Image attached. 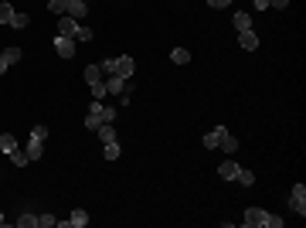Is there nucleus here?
<instances>
[{
	"label": "nucleus",
	"mask_w": 306,
	"mask_h": 228,
	"mask_svg": "<svg viewBox=\"0 0 306 228\" xmlns=\"http://www.w3.org/2000/svg\"><path fill=\"white\" fill-rule=\"evenodd\" d=\"M14 21V7L7 0H0V24H11Z\"/></svg>",
	"instance_id": "412c9836"
},
{
	"label": "nucleus",
	"mask_w": 306,
	"mask_h": 228,
	"mask_svg": "<svg viewBox=\"0 0 306 228\" xmlns=\"http://www.w3.org/2000/svg\"><path fill=\"white\" fill-rule=\"evenodd\" d=\"M231 24H235L238 31H252V17H249V14H245V11H238L235 17H231Z\"/></svg>",
	"instance_id": "2eb2a0df"
},
{
	"label": "nucleus",
	"mask_w": 306,
	"mask_h": 228,
	"mask_svg": "<svg viewBox=\"0 0 306 228\" xmlns=\"http://www.w3.org/2000/svg\"><path fill=\"white\" fill-rule=\"evenodd\" d=\"M126 82H129V79H119V75H109V82H106V89L113 92V95H119V92L126 89Z\"/></svg>",
	"instance_id": "f3484780"
},
{
	"label": "nucleus",
	"mask_w": 306,
	"mask_h": 228,
	"mask_svg": "<svg viewBox=\"0 0 306 228\" xmlns=\"http://www.w3.org/2000/svg\"><path fill=\"white\" fill-rule=\"evenodd\" d=\"M89 92H92V99H106V95H109L106 82H92V85H89Z\"/></svg>",
	"instance_id": "5701e85b"
},
{
	"label": "nucleus",
	"mask_w": 306,
	"mask_h": 228,
	"mask_svg": "<svg viewBox=\"0 0 306 228\" xmlns=\"http://www.w3.org/2000/svg\"><path fill=\"white\" fill-rule=\"evenodd\" d=\"M79 27H82V21L68 17V14L58 17V35H61V38H75V35H79Z\"/></svg>",
	"instance_id": "39448f33"
},
{
	"label": "nucleus",
	"mask_w": 306,
	"mask_h": 228,
	"mask_svg": "<svg viewBox=\"0 0 306 228\" xmlns=\"http://www.w3.org/2000/svg\"><path fill=\"white\" fill-rule=\"evenodd\" d=\"M106 147V160H119V153H123V147L116 143V140H109V143H102Z\"/></svg>",
	"instance_id": "6ab92c4d"
},
{
	"label": "nucleus",
	"mask_w": 306,
	"mask_h": 228,
	"mask_svg": "<svg viewBox=\"0 0 306 228\" xmlns=\"http://www.w3.org/2000/svg\"><path fill=\"white\" fill-rule=\"evenodd\" d=\"M238 184H242V187H252V184H255V174H252V171H242V174H238Z\"/></svg>",
	"instance_id": "c756f323"
},
{
	"label": "nucleus",
	"mask_w": 306,
	"mask_h": 228,
	"mask_svg": "<svg viewBox=\"0 0 306 228\" xmlns=\"http://www.w3.org/2000/svg\"><path fill=\"white\" fill-rule=\"evenodd\" d=\"M11 69V65H7V61H4V58H0V75H4V72Z\"/></svg>",
	"instance_id": "f704fd0d"
},
{
	"label": "nucleus",
	"mask_w": 306,
	"mask_h": 228,
	"mask_svg": "<svg viewBox=\"0 0 306 228\" xmlns=\"http://www.w3.org/2000/svg\"><path fill=\"white\" fill-rule=\"evenodd\" d=\"M95 137H99L102 143H109V140H116V129H113V123H102L99 129H95Z\"/></svg>",
	"instance_id": "a211bd4d"
},
{
	"label": "nucleus",
	"mask_w": 306,
	"mask_h": 228,
	"mask_svg": "<svg viewBox=\"0 0 306 228\" xmlns=\"http://www.w3.org/2000/svg\"><path fill=\"white\" fill-rule=\"evenodd\" d=\"M85 82H102V65H89V69H85Z\"/></svg>",
	"instance_id": "b1692460"
},
{
	"label": "nucleus",
	"mask_w": 306,
	"mask_h": 228,
	"mask_svg": "<svg viewBox=\"0 0 306 228\" xmlns=\"http://www.w3.org/2000/svg\"><path fill=\"white\" fill-rule=\"evenodd\" d=\"M102 126V119L95 113H85V129H89V133H95V129H99Z\"/></svg>",
	"instance_id": "a878e982"
},
{
	"label": "nucleus",
	"mask_w": 306,
	"mask_h": 228,
	"mask_svg": "<svg viewBox=\"0 0 306 228\" xmlns=\"http://www.w3.org/2000/svg\"><path fill=\"white\" fill-rule=\"evenodd\" d=\"M27 24H31V17H27V14H14L11 27H17V31H24V27H27Z\"/></svg>",
	"instance_id": "cd10ccee"
},
{
	"label": "nucleus",
	"mask_w": 306,
	"mask_h": 228,
	"mask_svg": "<svg viewBox=\"0 0 306 228\" xmlns=\"http://www.w3.org/2000/svg\"><path fill=\"white\" fill-rule=\"evenodd\" d=\"M255 11H269V0H255Z\"/></svg>",
	"instance_id": "72a5a7b5"
},
{
	"label": "nucleus",
	"mask_w": 306,
	"mask_h": 228,
	"mask_svg": "<svg viewBox=\"0 0 306 228\" xmlns=\"http://www.w3.org/2000/svg\"><path fill=\"white\" fill-rule=\"evenodd\" d=\"M21 48L17 45H11V48H4V51H0V58H4V61H7V65H17V61H21Z\"/></svg>",
	"instance_id": "ddd939ff"
},
{
	"label": "nucleus",
	"mask_w": 306,
	"mask_h": 228,
	"mask_svg": "<svg viewBox=\"0 0 306 228\" xmlns=\"http://www.w3.org/2000/svg\"><path fill=\"white\" fill-rule=\"evenodd\" d=\"M102 72L106 75H119V79H133L136 61H133V55H113L102 61Z\"/></svg>",
	"instance_id": "f03ea898"
},
{
	"label": "nucleus",
	"mask_w": 306,
	"mask_h": 228,
	"mask_svg": "<svg viewBox=\"0 0 306 228\" xmlns=\"http://www.w3.org/2000/svg\"><path fill=\"white\" fill-rule=\"evenodd\" d=\"M75 41H92V31H89V27H79V35H75Z\"/></svg>",
	"instance_id": "7c9ffc66"
},
{
	"label": "nucleus",
	"mask_w": 306,
	"mask_h": 228,
	"mask_svg": "<svg viewBox=\"0 0 306 228\" xmlns=\"http://www.w3.org/2000/svg\"><path fill=\"white\" fill-rule=\"evenodd\" d=\"M14 150H17V140H14L11 133H0V153H7V157H11Z\"/></svg>",
	"instance_id": "4468645a"
},
{
	"label": "nucleus",
	"mask_w": 306,
	"mask_h": 228,
	"mask_svg": "<svg viewBox=\"0 0 306 228\" xmlns=\"http://www.w3.org/2000/svg\"><path fill=\"white\" fill-rule=\"evenodd\" d=\"M58 218L55 215H38V228H55Z\"/></svg>",
	"instance_id": "c85d7f7f"
},
{
	"label": "nucleus",
	"mask_w": 306,
	"mask_h": 228,
	"mask_svg": "<svg viewBox=\"0 0 306 228\" xmlns=\"http://www.w3.org/2000/svg\"><path fill=\"white\" fill-rule=\"evenodd\" d=\"M238 174H242V167H238L235 160H225V164L218 167V177H221V181H238Z\"/></svg>",
	"instance_id": "6e6552de"
},
{
	"label": "nucleus",
	"mask_w": 306,
	"mask_h": 228,
	"mask_svg": "<svg viewBox=\"0 0 306 228\" xmlns=\"http://www.w3.org/2000/svg\"><path fill=\"white\" fill-rule=\"evenodd\" d=\"M289 208H293L299 218H306V187L303 184H296L293 187V194H289Z\"/></svg>",
	"instance_id": "20e7f679"
},
{
	"label": "nucleus",
	"mask_w": 306,
	"mask_h": 228,
	"mask_svg": "<svg viewBox=\"0 0 306 228\" xmlns=\"http://www.w3.org/2000/svg\"><path fill=\"white\" fill-rule=\"evenodd\" d=\"M269 7H276V11H283V7H289V0H269Z\"/></svg>",
	"instance_id": "473e14b6"
},
{
	"label": "nucleus",
	"mask_w": 306,
	"mask_h": 228,
	"mask_svg": "<svg viewBox=\"0 0 306 228\" xmlns=\"http://www.w3.org/2000/svg\"><path fill=\"white\" fill-rule=\"evenodd\" d=\"M231 0H208V7H215V11H221V7H228Z\"/></svg>",
	"instance_id": "2f4dec72"
},
{
	"label": "nucleus",
	"mask_w": 306,
	"mask_h": 228,
	"mask_svg": "<svg viewBox=\"0 0 306 228\" xmlns=\"http://www.w3.org/2000/svg\"><path fill=\"white\" fill-rule=\"evenodd\" d=\"M17 228H38V215H31V211H24V215L17 218Z\"/></svg>",
	"instance_id": "4be33fe9"
},
{
	"label": "nucleus",
	"mask_w": 306,
	"mask_h": 228,
	"mask_svg": "<svg viewBox=\"0 0 306 228\" xmlns=\"http://www.w3.org/2000/svg\"><path fill=\"white\" fill-rule=\"evenodd\" d=\"M11 160H14V167H27V164H31V160H27V153H24L21 147H17V150L11 153Z\"/></svg>",
	"instance_id": "393cba45"
},
{
	"label": "nucleus",
	"mask_w": 306,
	"mask_h": 228,
	"mask_svg": "<svg viewBox=\"0 0 306 228\" xmlns=\"http://www.w3.org/2000/svg\"><path fill=\"white\" fill-rule=\"evenodd\" d=\"M242 225H245V228H283V218L269 215L265 208H245Z\"/></svg>",
	"instance_id": "f257e3e1"
},
{
	"label": "nucleus",
	"mask_w": 306,
	"mask_h": 228,
	"mask_svg": "<svg viewBox=\"0 0 306 228\" xmlns=\"http://www.w3.org/2000/svg\"><path fill=\"white\" fill-rule=\"evenodd\" d=\"M89 113H95L102 123H113V119H116V109H113V106H106L102 99H92V103H89Z\"/></svg>",
	"instance_id": "423d86ee"
},
{
	"label": "nucleus",
	"mask_w": 306,
	"mask_h": 228,
	"mask_svg": "<svg viewBox=\"0 0 306 228\" xmlns=\"http://www.w3.org/2000/svg\"><path fill=\"white\" fill-rule=\"evenodd\" d=\"M218 147L225 150V153H235V150H238V140L231 137V133H225V137H221V143H218Z\"/></svg>",
	"instance_id": "aec40b11"
},
{
	"label": "nucleus",
	"mask_w": 306,
	"mask_h": 228,
	"mask_svg": "<svg viewBox=\"0 0 306 228\" xmlns=\"http://www.w3.org/2000/svg\"><path fill=\"white\" fill-rule=\"evenodd\" d=\"M48 11H51V14H65L68 11V0H48Z\"/></svg>",
	"instance_id": "bb28decb"
},
{
	"label": "nucleus",
	"mask_w": 306,
	"mask_h": 228,
	"mask_svg": "<svg viewBox=\"0 0 306 228\" xmlns=\"http://www.w3.org/2000/svg\"><path fill=\"white\" fill-rule=\"evenodd\" d=\"M238 45H242V51H255L259 48V35L255 31H238Z\"/></svg>",
	"instance_id": "1a4fd4ad"
},
{
	"label": "nucleus",
	"mask_w": 306,
	"mask_h": 228,
	"mask_svg": "<svg viewBox=\"0 0 306 228\" xmlns=\"http://www.w3.org/2000/svg\"><path fill=\"white\" fill-rule=\"evenodd\" d=\"M85 225H89V215H85L82 208H75V211L68 215V228H85Z\"/></svg>",
	"instance_id": "f8f14e48"
},
{
	"label": "nucleus",
	"mask_w": 306,
	"mask_h": 228,
	"mask_svg": "<svg viewBox=\"0 0 306 228\" xmlns=\"http://www.w3.org/2000/svg\"><path fill=\"white\" fill-rule=\"evenodd\" d=\"M225 133H228V129H225L221 123H218L215 129H211V133H204V147H208V150H215L218 143H221V137H225Z\"/></svg>",
	"instance_id": "9b49d317"
},
{
	"label": "nucleus",
	"mask_w": 306,
	"mask_h": 228,
	"mask_svg": "<svg viewBox=\"0 0 306 228\" xmlns=\"http://www.w3.org/2000/svg\"><path fill=\"white\" fill-rule=\"evenodd\" d=\"M68 17H75V21H82V17H85V14H89V4H85V0H68Z\"/></svg>",
	"instance_id": "9d476101"
},
{
	"label": "nucleus",
	"mask_w": 306,
	"mask_h": 228,
	"mask_svg": "<svg viewBox=\"0 0 306 228\" xmlns=\"http://www.w3.org/2000/svg\"><path fill=\"white\" fill-rule=\"evenodd\" d=\"M55 55H58V58H75V38L55 35Z\"/></svg>",
	"instance_id": "0eeeda50"
},
{
	"label": "nucleus",
	"mask_w": 306,
	"mask_h": 228,
	"mask_svg": "<svg viewBox=\"0 0 306 228\" xmlns=\"http://www.w3.org/2000/svg\"><path fill=\"white\" fill-rule=\"evenodd\" d=\"M0 225H4V211H0Z\"/></svg>",
	"instance_id": "c9c22d12"
},
{
	"label": "nucleus",
	"mask_w": 306,
	"mask_h": 228,
	"mask_svg": "<svg viewBox=\"0 0 306 228\" xmlns=\"http://www.w3.org/2000/svg\"><path fill=\"white\" fill-rule=\"evenodd\" d=\"M170 61H174V65H187V61H191V51H187V48H174V51H170Z\"/></svg>",
	"instance_id": "dca6fc26"
},
{
	"label": "nucleus",
	"mask_w": 306,
	"mask_h": 228,
	"mask_svg": "<svg viewBox=\"0 0 306 228\" xmlns=\"http://www.w3.org/2000/svg\"><path fill=\"white\" fill-rule=\"evenodd\" d=\"M45 140H48V129H45V126H34V129H31V137H27V150H24L31 164L45 157Z\"/></svg>",
	"instance_id": "7ed1b4c3"
}]
</instances>
